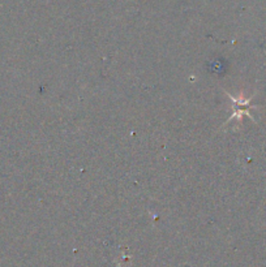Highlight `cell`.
Here are the masks:
<instances>
[{
	"instance_id": "obj_1",
	"label": "cell",
	"mask_w": 266,
	"mask_h": 267,
	"mask_svg": "<svg viewBox=\"0 0 266 267\" xmlns=\"http://www.w3.org/2000/svg\"><path fill=\"white\" fill-rule=\"evenodd\" d=\"M227 95H228V98H230L231 101H232V111H234L232 116H231L227 121L234 120V119H238L239 121H242L243 116H248V117H250V119H253V117H252V115L249 113L250 107H253V109L256 107V106L250 105L252 97L244 98L243 95H240V97H238V98H234L232 95H231V94H227Z\"/></svg>"
}]
</instances>
